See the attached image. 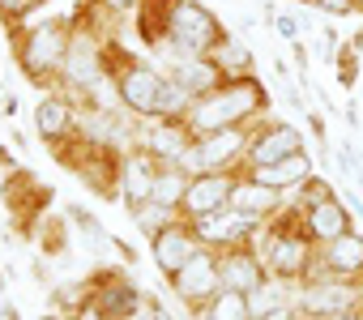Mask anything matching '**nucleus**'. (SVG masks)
I'll return each mask as SVG.
<instances>
[{"mask_svg":"<svg viewBox=\"0 0 363 320\" xmlns=\"http://www.w3.org/2000/svg\"><path fill=\"white\" fill-rule=\"evenodd\" d=\"M235 184H240V171H201V176H193L184 201H179V218L201 222V218L227 210L231 197H235Z\"/></svg>","mask_w":363,"mask_h":320,"instance_id":"obj_13","label":"nucleus"},{"mask_svg":"<svg viewBox=\"0 0 363 320\" xmlns=\"http://www.w3.org/2000/svg\"><path fill=\"white\" fill-rule=\"evenodd\" d=\"M48 5V0H0V26H9V30H18L30 13H39Z\"/></svg>","mask_w":363,"mask_h":320,"instance_id":"obj_30","label":"nucleus"},{"mask_svg":"<svg viewBox=\"0 0 363 320\" xmlns=\"http://www.w3.org/2000/svg\"><path fill=\"white\" fill-rule=\"evenodd\" d=\"M145 303V290L124 269H94L82 278V303L73 307L69 320H137Z\"/></svg>","mask_w":363,"mask_h":320,"instance_id":"obj_6","label":"nucleus"},{"mask_svg":"<svg viewBox=\"0 0 363 320\" xmlns=\"http://www.w3.org/2000/svg\"><path fill=\"white\" fill-rule=\"evenodd\" d=\"M65 231H69V227H65V218H56V214H48V218L39 222L35 239H39L43 256H60V252H65V244H69V235H65Z\"/></svg>","mask_w":363,"mask_h":320,"instance_id":"obj_29","label":"nucleus"},{"mask_svg":"<svg viewBox=\"0 0 363 320\" xmlns=\"http://www.w3.org/2000/svg\"><path fill=\"white\" fill-rule=\"evenodd\" d=\"M128 218H133V227H137L145 239H154V235H158L171 218H179V214H175V210H167V205H158V201H141V205H133V210H128Z\"/></svg>","mask_w":363,"mask_h":320,"instance_id":"obj_26","label":"nucleus"},{"mask_svg":"<svg viewBox=\"0 0 363 320\" xmlns=\"http://www.w3.org/2000/svg\"><path fill=\"white\" fill-rule=\"evenodd\" d=\"M231 210H240V214H248V218H257V222H269L274 214H282V210H286V193H278V188L261 184V180H257V176H248V171H240V184H235Z\"/></svg>","mask_w":363,"mask_h":320,"instance_id":"obj_22","label":"nucleus"},{"mask_svg":"<svg viewBox=\"0 0 363 320\" xmlns=\"http://www.w3.org/2000/svg\"><path fill=\"white\" fill-rule=\"evenodd\" d=\"M137 320H175V316H171V312H167V307H162V303H158L154 295H145V303H141Z\"/></svg>","mask_w":363,"mask_h":320,"instance_id":"obj_34","label":"nucleus"},{"mask_svg":"<svg viewBox=\"0 0 363 320\" xmlns=\"http://www.w3.org/2000/svg\"><path fill=\"white\" fill-rule=\"evenodd\" d=\"M214 60H218L231 77H248V73H252V52H248L235 35H227V39L214 47Z\"/></svg>","mask_w":363,"mask_h":320,"instance_id":"obj_27","label":"nucleus"},{"mask_svg":"<svg viewBox=\"0 0 363 320\" xmlns=\"http://www.w3.org/2000/svg\"><path fill=\"white\" fill-rule=\"evenodd\" d=\"M35 128H39V137L48 141V145H60V141H69L77 128H82V107L69 98V94H43L39 98V107H35Z\"/></svg>","mask_w":363,"mask_h":320,"instance_id":"obj_19","label":"nucleus"},{"mask_svg":"<svg viewBox=\"0 0 363 320\" xmlns=\"http://www.w3.org/2000/svg\"><path fill=\"white\" fill-rule=\"evenodd\" d=\"M299 149H308V145H303V132H299L295 124L261 115V120L252 124V145H248V158H244V171L269 167V163L291 158V154H299Z\"/></svg>","mask_w":363,"mask_h":320,"instance_id":"obj_12","label":"nucleus"},{"mask_svg":"<svg viewBox=\"0 0 363 320\" xmlns=\"http://www.w3.org/2000/svg\"><path fill=\"white\" fill-rule=\"evenodd\" d=\"M295 307H299L303 320H333V316H346V312L363 307V286L359 282H342V278L312 273L308 282H299Z\"/></svg>","mask_w":363,"mask_h":320,"instance_id":"obj_8","label":"nucleus"},{"mask_svg":"<svg viewBox=\"0 0 363 320\" xmlns=\"http://www.w3.org/2000/svg\"><path fill=\"white\" fill-rule=\"evenodd\" d=\"M303 5H312V9H320V13H333V18L359 13V0H303Z\"/></svg>","mask_w":363,"mask_h":320,"instance_id":"obj_32","label":"nucleus"},{"mask_svg":"<svg viewBox=\"0 0 363 320\" xmlns=\"http://www.w3.org/2000/svg\"><path fill=\"white\" fill-rule=\"evenodd\" d=\"M193 128L184 120H141V145L162 158V163H184V154L193 149Z\"/></svg>","mask_w":363,"mask_h":320,"instance_id":"obj_20","label":"nucleus"},{"mask_svg":"<svg viewBox=\"0 0 363 320\" xmlns=\"http://www.w3.org/2000/svg\"><path fill=\"white\" fill-rule=\"evenodd\" d=\"M69 39H73V13H56V18H43L35 26H18L9 30V43H13V60H18V73L52 94L56 81H60V64H65V52H69Z\"/></svg>","mask_w":363,"mask_h":320,"instance_id":"obj_3","label":"nucleus"},{"mask_svg":"<svg viewBox=\"0 0 363 320\" xmlns=\"http://www.w3.org/2000/svg\"><path fill=\"white\" fill-rule=\"evenodd\" d=\"M325 197H333V184H329L325 176H312V180H303L299 188H291V193H286V205L303 214L308 205H316V201H325Z\"/></svg>","mask_w":363,"mask_h":320,"instance_id":"obj_28","label":"nucleus"},{"mask_svg":"<svg viewBox=\"0 0 363 320\" xmlns=\"http://www.w3.org/2000/svg\"><path fill=\"white\" fill-rule=\"evenodd\" d=\"M257 252H261L269 278H274V282H286V286H299V282L312 273V265H316V244L308 239L303 218H299L291 205H286L282 214H274V218L261 227Z\"/></svg>","mask_w":363,"mask_h":320,"instance_id":"obj_5","label":"nucleus"},{"mask_svg":"<svg viewBox=\"0 0 363 320\" xmlns=\"http://www.w3.org/2000/svg\"><path fill=\"white\" fill-rule=\"evenodd\" d=\"M107 43L111 39H103V9L77 5L73 9V39H69L65 64H60L56 94H69L77 107H86V103H94L99 90H111L107 86Z\"/></svg>","mask_w":363,"mask_h":320,"instance_id":"obj_1","label":"nucleus"},{"mask_svg":"<svg viewBox=\"0 0 363 320\" xmlns=\"http://www.w3.org/2000/svg\"><path fill=\"white\" fill-rule=\"evenodd\" d=\"M107 86L111 98L137 115V120H162V103H167V73L141 56H133L124 43H107Z\"/></svg>","mask_w":363,"mask_h":320,"instance_id":"obj_4","label":"nucleus"},{"mask_svg":"<svg viewBox=\"0 0 363 320\" xmlns=\"http://www.w3.org/2000/svg\"><path fill=\"white\" fill-rule=\"evenodd\" d=\"M158 69H162V73H171V77H175V86L184 90L193 103H197V98H206V94H214L218 86H227V81H231V73H227L214 56H167V60H158Z\"/></svg>","mask_w":363,"mask_h":320,"instance_id":"obj_14","label":"nucleus"},{"mask_svg":"<svg viewBox=\"0 0 363 320\" xmlns=\"http://www.w3.org/2000/svg\"><path fill=\"white\" fill-rule=\"evenodd\" d=\"M350 47H354V52H359V56H363V30H359V35H354V39H350Z\"/></svg>","mask_w":363,"mask_h":320,"instance_id":"obj_39","label":"nucleus"},{"mask_svg":"<svg viewBox=\"0 0 363 320\" xmlns=\"http://www.w3.org/2000/svg\"><path fill=\"white\" fill-rule=\"evenodd\" d=\"M333 64H337V81H342V86L350 90V86L359 81V52H354V47L346 43V47L337 52V60H333Z\"/></svg>","mask_w":363,"mask_h":320,"instance_id":"obj_31","label":"nucleus"},{"mask_svg":"<svg viewBox=\"0 0 363 320\" xmlns=\"http://www.w3.org/2000/svg\"><path fill=\"white\" fill-rule=\"evenodd\" d=\"M248 176H257L261 184H269V188H278V193H291V188H299L303 180H312V176H316V167H312V154H308V149H299V154L278 158V163L257 167V171H248Z\"/></svg>","mask_w":363,"mask_h":320,"instance_id":"obj_23","label":"nucleus"},{"mask_svg":"<svg viewBox=\"0 0 363 320\" xmlns=\"http://www.w3.org/2000/svg\"><path fill=\"white\" fill-rule=\"evenodd\" d=\"M137 5H141V0H99L103 18H124V13H133Z\"/></svg>","mask_w":363,"mask_h":320,"instance_id":"obj_35","label":"nucleus"},{"mask_svg":"<svg viewBox=\"0 0 363 320\" xmlns=\"http://www.w3.org/2000/svg\"><path fill=\"white\" fill-rule=\"evenodd\" d=\"M261 227H265V222H257V218H248V214H240V210H231V205L218 210V214H210V218H201V222H193L197 244L210 248V252H227V248L252 244V239L261 235Z\"/></svg>","mask_w":363,"mask_h":320,"instance_id":"obj_15","label":"nucleus"},{"mask_svg":"<svg viewBox=\"0 0 363 320\" xmlns=\"http://www.w3.org/2000/svg\"><path fill=\"white\" fill-rule=\"evenodd\" d=\"M158 171H162V158H154L141 141L128 145L116 163V201H124V210L150 201L154 184H158Z\"/></svg>","mask_w":363,"mask_h":320,"instance_id":"obj_11","label":"nucleus"},{"mask_svg":"<svg viewBox=\"0 0 363 320\" xmlns=\"http://www.w3.org/2000/svg\"><path fill=\"white\" fill-rule=\"evenodd\" d=\"M167 290L184 303L193 316H201L206 307H210V299L223 290V273H218V252H210V248H201L179 273H171L167 278Z\"/></svg>","mask_w":363,"mask_h":320,"instance_id":"obj_10","label":"nucleus"},{"mask_svg":"<svg viewBox=\"0 0 363 320\" xmlns=\"http://www.w3.org/2000/svg\"><path fill=\"white\" fill-rule=\"evenodd\" d=\"M0 320H22V316H18V307H13V303L0 299Z\"/></svg>","mask_w":363,"mask_h":320,"instance_id":"obj_37","label":"nucleus"},{"mask_svg":"<svg viewBox=\"0 0 363 320\" xmlns=\"http://www.w3.org/2000/svg\"><path fill=\"white\" fill-rule=\"evenodd\" d=\"M197 252H201L197 231H193V222H184V218H171V222L150 239V256H154V269L162 273V282H167L171 273H179Z\"/></svg>","mask_w":363,"mask_h":320,"instance_id":"obj_16","label":"nucleus"},{"mask_svg":"<svg viewBox=\"0 0 363 320\" xmlns=\"http://www.w3.org/2000/svg\"><path fill=\"white\" fill-rule=\"evenodd\" d=\"M333 320H363V307H354V312H346V316H333Z\"/></svg>","mask_w":363,"mask_h":320,"instance_id":"obj_38","label":"nucleus"},{"mask_svg":"<svg viewBox=\"0 0 363 320\" xmlns=\"http://www.w3.org/2000/svg\"><path fill=\"white\" fill-rule=\"evenodd\" d=\"M218 273H223V290H235V295H252L257 286L269 282V269L257 252V239L218 252Z\"/></svg>","mask_w":363,"mask_h":320,"instance_id":"obj_18","label":"nucleus"},{"mask_svg":"<svg viewBox=\"0 0 363 320\" xmlns=\"http://www.w3.org/2000/svg\"><path fill=\"white\" fill-rule=\"evenodd\" d=\"M299 214V210H295ZM303 231H308V239L320 248V244H329V239H337V235H346V231H354V214H350V205L333 193V197H325V201H316V205H308L303 214Z\"/></svg>","mask_w":363,"mask_h":320,"instance_id":"obj_21","label":"nucleus"},{"mask_svg":"<svg viewBox=\"0 0 363 320\" xmlns=\"http://www.w3.org/2000/svg\"><path fill=\"white\" fill-rule=\"evenodd\" d=\"M189 184H193V171H189V167H179V163H162V171H158V184H154V197H150V201H158V205H167V210H175V214H179V201H184Z\"/></svg>","mask_w":363,"mask_h":320,"instance_id":"obj_24","label":"nucleus"},{"mask_svg":"<svg viewBox=\"0 0 363 320\" xmlns=\"http://www.w3.org/2000/svg\"><path fill=\"white\" fill-rule=\"evenodd\" d=\"M252 145V124L248 128H223V132H206L193 141V149L184 154V163L193 176L201 171H244V158Z\"/></svg>","mask_w":363,"mask_h":320,"instance_id":"obj_7","label":"nucleus"},{"mask_svg":"<svg viewBox=\"0 0 363 320\" xmlns=\"http://www.w3.org/2000/svg\"><path fill=\"white\" fill-rule=\"evenodd\" d=\"M0 197H5V210L13 218V231H26V239H35L39 222H43V210L52 205V188L39 184L26 167L9 171L5 184H0Z\"/></svg>","mask_w":363,"mask_h":320,"instance_id":"obj_9","label":"nucleus"},{"mask_svg":"<svg viewBox=\"0 0 363 320\" xmlns=\"http://www.w3.org/2000/svg\"><path fill=\"white\" fill-rule=\"evenodd\" d=\"M193 320H252V312H248V295L218 290V295L210 299V307H206L201 316H193Z\"/></svg>","mask_w":363,"mask_h":320,"instance_id":"obj_25","label":"nucleus"},{"mask_svg":"<svg viewBox=\"0 0 363 320\" xmlns=\"http://www.w3.org/2000/svg\"><path fill=\"white\" fill-rule=\"evenodd\" d=\"M265 111H269V90L257 73H248V77H231L214 94L197 98L189 107L184 124L193 128V137H206V132H223V128H248Z\"/></svg>","mask_w":363,"mask_h":320,"instance_id":"obj_2","label":"nucleus"},{"mask_svg":"<svg viewBox=\"0 0 363 320\" xmlns=\"http://www.w3.org/2000/svg\"><path fill=\"white\" fill-rule=\"evenodd\" d=\"M261 320H303V316H299V307L291 303V307H278V312H269V316H261Z\"/></svg>","mask_w":363,"mask_h":320,"instance_id":"obj_36","label":"nucleus"},{"mask_svg":"<svg viewBox=\"0 0 363 320\" xmlns=\"http://www.w3.org/2000/svg\"><path fill=\"white\" fill-rule=\"evenodd\" d=\"M274 26H278V35H282L286 43H299V30H303V26H299V18H295V13H278V22H274Z\"/></svg>","mask_w":363,"mask_h":320,"instance_id":"obj_33","label":"nucleus"},{"mask_svg":"<svg viewBox=\"0 0 363 320\" xmlns=\"http://www.w3.org/2000/svg\"><path fill=\"white\" fill-rule=\"evenodd\" d=\"M312 273H325V278H342V282H359V286H363V231H346V235L320 244ZM312 273H308V278H312ZM308 278H303V282H308Z\"/></svg>","mask_w":363,"mask_h":320,"instance_id":"obj_17","label":"nucleus"},{"mask_svg":"<svg viewBox=\"0 0 363 320\" xmlns=\"http://www.w3.org/2000/svg\"><path fill=\"white\" fill-rule=\"evenodd\" d=\"M82 5H99V0H82Z\"/></svg>","mask_w":363,"mask_h":320,"instance_id":"obj_40","label":"nucleus"}]
</instances>
